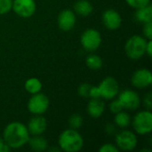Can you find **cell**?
Masks as SVG:
<instances>
[{
  "mask_svg": "<svg viewBox=\"0 0 152 152\" xmlns=\"http://www.w3.org/2000/svg\"><path fill=\"white\" fill-rule=\"evenodd\" d=\"M145 54H147L149 57L152 56V41L148 40L147 45H146V49H145Z\"/></svg>",
  "mask_w": 152,
  "mask_h": 152,
  "instance_id": "obj_32",
  "label": "cell"
},
{
  "mask_svg": "<svg viewBox=\"0 0 152 152\" xmlns=\"http://www.w3.org/2000/svg\"><path fill=\"white\" fill-rule=\"evenodd\" d=\"M147 42L148 39L139 35H134L129 37L125 45L126 56L134 61L140 60L145 54Z\"/></svg>",
  "mask_w": 152,
  "mask_h": 152,
  "instance_id": "obj_3",
  "label": "cell"
},
{
  "mask_svg": "<svg viewBox=\"0 0 152 152\" xmlns=\"http://www.w3.org/2000/svg\"><path fill=\"white\" fill-rule=\"evenodd\" d=\"M142 33L143 36L146 39L148 40H151L152 39V21L147 22L143 24V28H142Z\"/></svg>",
  "mask_w": 152,
  "mask_h": 152,
  "instance_id": "obj_27",
  "label": "cell"
},
{
  "mask_svg": "<svg viewBox=\"0 0 152 152\" xmlns=\"http://www.w3.org/2000/svg\"><path fill=\"white\" fill-rule=\"evenodd\" d=\"M77 22V17L74 11L69 9L62 10L58 17H57V24L58 27L62 31H69L71 30Z\"/></svg>",
  "mask_w": 152,
  "mask_h": 152,
  "instance_id": "obj_13",
  "label": "cell"
},
{
  "mask_svg": "<svg viewBox=\"0 0 152 152\" xmlns=\"http://www.w3.org/2000/svg\"><path fill=\"white\" fill-rule=\"evenodd\" d=\"M118 95V99L120 102L124 110H136L141 105V98L139 94L134 90L126 89Z\"/></svg>",
  "mask_w": 152,
  "mask_h": 152,
  "instance_id": "obj_9",
  "label": "cell"
},
{
  "mask_svg": "<svg viewBox=\"0 0 152 152\" xmlns=\"http://www.w3.org/2000/svg\"><path fill=\"white\" fill-rule=\"evenodd\" d=\"M89 97L93 98V99L101 98V93H100L98 86H91L90 92H89Z\"/></svg>",
  "mask_w": 152,
  "mask_h": 152,
  "instance_id": "obj_30",
  "label": "cell"
},
{
  "mask_svg": "<svg viewBox=\"0 0 152 152\" xmlns=\"http://www.w3.org/2000/svg\"><path fill=\"white\" fill-rule=\"evenodd\" d=\"M86 64L90 69L98 70L102 67L103 62H102V59L99 55H97L95 53H91L86 57Z\"/></svg>",
  "mask_w": 152,
  "mask_h": 152,
  "instance_id": "obj_21",
  "label": "cell"
},
{
  "mask_svg": "<svg viewBox=\"0 0 152 152\" xmlns=\"http://www.w3.org/2000/svg\"><path fill=\"white\" fill-rule=\"evenodd\" d=\"M29 148L34 151L42 152L48 149V142L47 140L41 135H32L29 137L28 143Z\"/></svg>",
  "mask_w": 152,
  "mask_h": 152,
  "instance_id": "obj_16",
  "label": "cell"
},
{
  "mask_svg": "<svg viewBox=\"0 0 152 152\" xmlns=\"http://www.w3.org/2000/svg\"><path fill=\"white\" fill-rule=\"evenodd\" d=\"M42 87H43V85L41 81L37 77H30L27 79L24 83L25 90L31 95L41 92Z\"/></svg>",
  "mask_w": 152,
  "mask_h": 152,
  "instance_id": "obj_19",
  "label": "cell"
},
{
  "mask_svg": "<svg viewBox=\"0 0 152 152\" xmlns=\"http://www.w3.org/2000/svg\"><path fill=\"white\" fill-rule=\"evenodd\" d=\"M98 87L101 93V98H103L104 100H112L119 93V84L113 77H105Z\"/></svg>",
  "mask_w": 152,
  "mask_h": 152,
  "instance_id": "obj_8",
  "label": "cell"
},
{
  "mask_svg": "<svg viewBox=\"0 0 152 152\" xmlns=\"http://www.w3.org/2000/svg\"><path fill=\"white\" fill-rule=\"evenodd\" d=\"M12 7V0H0V15L8 13Z\"/></svg>",
  "mask_w": 152,
  "mask_h": 152,
  "instance_id": "obj_24",
  "label": "cell"
},
{
  "mask_svg": "<svg viewBox=\"0 0 152 152\" xmlns=\"http://www.w3.org/2000/svg\"><path fill=\"white\" fill-rule=\"evenodd\" d=\"M115 142L119 151H132L136 148L138 139L134 132L130 130H123L116 134Z\"/></svg>",
  "mask_w": 152,
  "mask_h": 152,
  "instance_id": "obj_5",
  "label": "cell"
},
{
  "mask_svg": "<svg viewBox=\"0 0 152 152\" xmlns=\"http://www.w3.org/2000/svg\"><path fill=\"white\" fill-rule=\"evenodd\" d=\"M135 10L134 18L137 21L143 24L152 21V6L151 4Z\"/></svg>",
  "mask_w": 152,
  "mask_h": 152,
  "instance_id": "obj_18",
  "label": "cell"
},
{
  "mask_svg": "<svg viewBox=\"0 0 152 152\" xmlns=\"http://www.w3.org/2000/svg\"><path fill=\"white\" fill-rule=\"evenodd\" d=\"M30 134L27 126L19 121L9 123L3 131V140L11 149L22 148L28 142Z\"/></svg>",
  "mask_w": 152,
  "mask_h": 152,
  "instance_id": "obj_1",
  "label": "cell"
},
{
  "mask_svg": "<svg viewBox=\"0 0 152 152\" xmlns=\"http://www.w3.org/2000/svg\"><path fill=\"white\" fill-rule=\"evenodd\" d=\"M83 118L79 114H73L69 119V125L72 129H78L83 126Z\"/></svg>",
  "mask_w": 152,
  "mask_h": 152,
  "instance_id": "obj_22",
  "label": "cell"
},
{
  "mask_svg": "<svg viewBox=\"0 0 152 152\" xmlns=\"http://www.w3.org/2000/svg\"><path fill=\"white\" fill-rule=\"evenodd\" d=\"M143 105L148 110H151L152 109V94L151 92L148 93L144 96V98H143Z\"/></svg>",
  "mask_w": 152,
  "mask_h": 152,
  "instance_id": "obj_29",
  "label": "cell"
},
{
  "mask_svg": "<svg viewBox=\"0 0 152 152\" xmlns=\"http://www.w3.org/2000/svg\"><path fill=\"white\" fill-rule=\"evenodd\" d=\"M50 101L49 98L42 93L32 94L28 102V110L33 115H43L49 108Z\"/></svg>",
  "mask_w": 152,
  "mask_h": 152,
  "instance_id": "obj_7",
  "label": "cell"
},
{
  "mask_svg": "<svg viewBox=\"0 0 152 152\" xmlns=\"http://www.w3.org/2000/svg\"><path fill=\"white\" fill-rule=\"evenodd\" d=\"M94 11V6L88 0H77L74 4V12L82 16H89Z\"/></svg>",
  "mask_w": 152,
  "mask_h": 152,
  "instance_id": "obj_17",
  "label": "cell"
},
{
  "mask_svg": "<svg viewBox=\"0 0 152 152\" xmlns=\"http://www.w3.org/2000/svg\"><path fill=\"white\" fill-rule=\"evenodd\" d=\"M100 152H118L119 150L118 149V147L112 143H105L103 145H102L99 149Z\"/></svg>",
  "mask_w": 152,
  "mask_h": 152,
  "instance_id": "obj_28",
  "label": "cell"
},
{
  "mask_svg": "<svg viewBox=\"0 0 152 152\" xmlns=\"http://www.w3.org/2000/svg\"><path fill=\"white\" fill-rule=\"evenodd\" d=\"M124 109L120 103V102L118 101V99L117 100H113L110 103V110L111 111V113L113 114H117L120 111H122Z\"/></svg>",
  "mask_w": 152,
  "mask_h": 152,
  "instance_id": "obj_26",
  "label": "cell"
},
{
  "mask_svg": "<svg viewBox=\"0 0 152 152\" xmlns=\"http://www.w3.org/2000/svg\"><path fill=\"white\" fill-rule=\"evenodd\" d=\"M132 125L136 134L140 135H146L152 131V113L151 110L139 111L133 118Z\"/></svg>",
  "mask_w": 152,
  "mask_h": 152,
  "instance_id": "obj_4",
  "label": "cell"
},
{
  "mask_svg": "<svg viewBox=\"0 0 152 152\" xmlns=\"http://www.w3.org/2000/svg\"><path fill=\"white\" fill-rule=\"evenodd\" d=\"M27 128L31 135H41L47 129V120L42 115H34L28 123Z\"/></svg>",
  "mask_w": 152,
  "mask_h": 152,
  "instance_id": "obj_14",
  "label": "cell"
},
{
  "mask_svg": "<svg viewBox=\"0 0 152 152\" xmlns=\"http://www.w3.org/2000/svg\"><path fill=\"white\" fill-rule=\"evenodd\" d=\"M37 9L35 0H12V10L20 17L28 19L34 15Z\"/></svg>",
  "mask_w": 152,
  "mask_h": 152,
  "instance_id": "obj_10",
  "label": "cell"
},
{
  "mask_svg": "<svg viewBox=\"0 0 152 152\" xmlns=\"http://www.w3.org/2000/svg\"><path fill=\"white\" fill-rule=\"evenodd\" d=\"M9 151H11V148L8 147V146L4 143L3 138L0 137V152H7Z\"/></svg>",
  "mask_w": 152,
  "mask_h": 152,
  "instance_id": "obj_33",
  "label": "cell"
},
{
  "mask_svg": "<svg viewBox=\"0 0 152 152\" xmlns=\"http://www.w3.org/2000/svg\"><path fill=\"white\" fill-rule=\"evenodd\" d=\"M58 146L65 152H77L84 146V139L76 129H66L58 138Z\"/></svg>",
  "mask_w": 152,
  "mask_h": 152,
  "instance_id": "obj_2",
  "label": "cell"
},
{
  "mask_svg": "<svg viewBox=\"0 0 152 152\" xmlns=\"http://www.w3.org/2000/svg\"><path fill=\"white\" fill-rule=\"evenodd\" d=\"M86 110L91 118H99L105 111V104L100 98H91L86 106Z\"/></svg>",
  "mask_w": 152,
  "mask_h": 152,
  "instance_id": "obj_15",
  "label": "cell"
},
{
  "mask_svg": "<svg viewBox=\"0 0 152 152\" xmlns=\"http://www.w3.org/2000/svg\"><path fill=\"white\" fill-rule=\"evenodd\" d=\"M102 20L104 27L109 30H116L120 28L122 24L121 15L115 9H106L102 15Z\"/></svg>",
  "mask_w": 152,
  "mask_h": 152,
  "instance_id": "obj_12",
  "label": "cell"
},
{
  "mask_svg": "<svg viewBox=\"0 0 152 152\" xmlns=\"http://www.w3.org/2000/svg\"><path fill=\"white\" fill-rule=\"evenodd\" d=\"M105 131L108 134L111 135L112 134H114L116 132V128H115V124L112 125L110 123H108L105 126Z\"/></svg>",
  "mask_w": 152,
  "mask_h": 152,
  "instance_id": "obj_31",
  "label": "cell"
},
{
  "mask_svg": "<svg viewBox=\"0 0 152 152\" xmlns=\"http://www.w3.org/2000/svg\"><path fill=\"white\" fill-rule=\"evenodd\" d=\"M132 85L139 89L150 87L152 85L151 71L148 69H139L135 70L131 77Z\"/></svg>",
  "mask_w": 152,
  "mask_h": 152,
  "instance_id": "obj_11",
  "label": "cell"
},
{
  "mask_svg": "<svg viewBox=\"0 0 152 152\" xmlns=\"http://www.w3.org/2000/svg\"><path fill=\"white\" fill-rule=\"evenodd\" d=\"M80 43L86 51L95 52L102 45V35L97 29L87 28L82 33Z\"/></svg>",
  "mask_w": 152,
  "mask_h": 152,
  "instance_id": "obj_6",
  "label": "cell"
},
{
  "mask_svg": "<svg viewBox=\"0 0 152 152\" xmlns=\"http://www.w3.org/2000/svg\"><path fill=\"white\" fill-rule=\"evenodd\" d=\"M125 1L130 7L134 9H138L140 7H142L151 4V0H125Z\"/></svg>",
  "mask_w": 152,
  "mask_h": 152,
  "instance_id": "obj_23",
  "label": "cell"
},
{
  "mask_svg": "<svg viewBox=\"0 0 152 152\" xmlns=\"http://www.w3.org/2000/svg\"><path fill=\"white\" fill-rule=\"evenodd\" d=\"M91 85L87 84V83H84L81 84L78 88H77V94L79 96L83 97V98H88L89 97V92H90V88H91Z\"/></svg>",
  "mask_w": 152,
  "mask_h": 152,
  "instance_id": "obj_25",
  "label": "cell"
},
{
  "mask_svg": "<svg viewBox=\"0 0 152 152\" xmlns=\"http://www.w3.org/2000/svg\"><path fill=\"white\" fill-rule=\"evenodd\" d=\"M131 117L130 115L122 110L117 114H115V117H114V124L116 126H118L119 128H126L130 126L131 124Z\"/></svg>",
  "mask_w": 152,
  "mask_h": 152,
  "instance_id": "obj_20",
  "label": "cell"
}]
</instances>
